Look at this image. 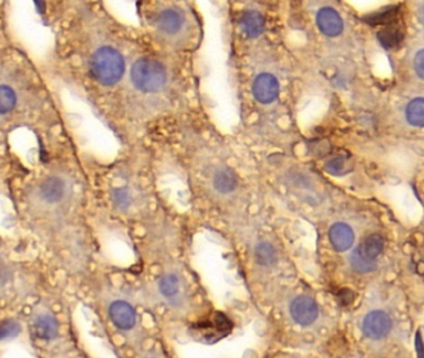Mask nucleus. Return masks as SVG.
Returning a JSON list of instances; mask_svg holds the SVG:
<instances>
[{
    "instance_id": "f03ea898",
    "label": "nucleus",
    "mask_w": 424,
    "mask_h": 358,
    "mask_svg": "<svg viewBox=\"0 0 424 358\" xmlns=\"http://www.w3.org/2000/svg\"><path fill=\"white\" fill-rule=\"evenodd\" d=\"M125 59L119 50L104 46L95 52L90 60V72L102 86L111 88L125 74Z\"/></svg>"
},
{
    "instance_id": "aec40b11",
    "label": "nucleus",
    "mask_w": 424,
    "mask_h": 358,
    "mask_svg": "<svg viewBox=\"0 0 424 358\" xmlns=\"http://www.w3.org/2000/svg\"><path fill=\"white\" fill-rule=\"evenodd\" d=\"M158 291L163 297H173L180 290V279L175 274H164L158 280Z\"/></svg>"
},
{
    "instance_id": "39448f33",
    "label": "nucleus",
    "mask_w": 424,
    "mask_h": 358,
    "mask_svg": "<svg viewBox=\"0 0 424 358\" xmlns=\"http://www.w3.org/2000/svg\"><path fill=\"white\" fill-rule=\"evenodd\" d=\"M32 330L43 342H52L60 335V324L50 308L39 305L32 310Z\"/></svg>"
},
{
    "instance_id": "412c9836",
    "label": "nucleus",
    "mask_w": 424,
    "mask_h": 358,
    "mask_svg": "<svg viewBox=\"0 0 424 358\" xmlns=\"http://www.w3.org/2000/svg\"><path fill=\"white\" fill-rule=\"evenodd\" d=\"M254 257H256V263L262 266H270L276 261V252H275L274 246L265 241L256 246Z\"/></svg>"
},
{
    "instance_id": "5701e85b",
    "label": "nucleus",
    "mask_w": 424,
    "mask_h": 358,
    "mask_svg": "<svg viewBox=\"0 0 424 358\" xmlns=\"http://www.w3.org/2000/svg\"><path fill=\"white\" fill-rule=\"evenodd\" d=\"M21 332V325L17 319H6L0 321V341H9L19 336Z\"/></svg>"
},
{
    "instance_id": "a878e982",
    "label": "nucleus",
    "mask_w": 424,
    "mask_h": 358,
    "mask_svg": "<svg viewBox=\"0 0 424 358\" xmlns=\"http://www.w3.org/2000/svg\"><path fill=\"white\" fill-rule=\"evenodd\" d=\"M13 281V269L7 259L0 255V292L7 291Z\"/></svg>"
},
{
    "instance_id": "7ed1b4c3",
    "label": "nucleus",
    "mask_w": 424,
    "mask_h": 358,
    "mask_svg": "<svg viewBox=\"0 0 424 358\" xmlns=\"http://www.w3.org/2000/svg\"><path fill=\"white\" fill-rule=\"evenodd\" d=\"M131 81L141 92H158L167 82V71L162 63L155 59L142 57L132 65Z\"/></svg>"
},
{
    "instance_id": "a211bd4d",
    "label": "nucleus",
    "mask_w": 424,
    "mask_h": 358,
    "mask_svg": "<svg viewBox=\"0 0 424 358\" xmlns=\"http://www.w3.org/2000/svg\"><path fill=\"white\" fill-rule=\"evenodd\" d=\"M18 103V96L13 88L0 85V116L12 112Z\"/></svg>"
},
{
    "instance_id": "2eb2a0df",
    "label": "nucleus",
    "mask_w": 424,
    "mask_h": 358,
    "mask_svg": "<svg viewBox=\"0 0 424 358\" xmlns=\"http://www.w3.org/2000/svg\"><path fill=\"white\" fill-rule=\"evenodd\" d=\"M383 249H385V241L378 234L369 235L362 241L361 246L357 248V250L361 254L362 257L367 259V260H371V261H376V259L380 257L383 252Z\"/></svg>"
},
{
    "instance_id": "f257e3e1",
    "label": "nucleus",
    "mask_w": 424,
    "mask_h": 358,
    "mask_svg": "<svg viewBox=\"0 0 424 358\" xmlns=\"http://www.w3.org/2000/svg\"><path fill=\"white\" fill-rule=\"evenodd\" d=\"M75 190V183L69 173L52 170L32 186L28 201L39 214L50 215L61 213L69 207Z\"/></svg>"
},
{
    "instance_id": "dca6fc26",
    "label": "nucleus",
    "mask_w": 424,
    "mask_h": 358,
    "mask_svg": "<svg viewBox=\"0 0 424 358\" xmlns=\"http://www.w3.org/2000/svg\"><path fill=\"white\" fill-rule=\"evenodd\" d=\"M213 187L222 195H229L237 187L235 173L228 168L217 170L213 177Z\"/></svg>"
},
{
    "instance_id": "0eeeda50",
    "label": "nucleus",
    "mask_w": 424,
    "mask_h": 358,
    "mask_svg": "<svg viewBox=\"0 0 424 358\" xmlns=\"http://www.w3.org/2000/svg\"><path fill=\"white\" fill-rule=\"evenodd\" d=\"M392 328V320L385 311H372L365 316L362 331L371 339H385Z\"/></svg>"
},
{
    "instance_id": "393cba45",
    "label": "nucleus",
    "mask_w": 424,
    "mask_h": 358,
    "mask_svg": "<svg viewBox=\"0 0 424 358\" xmlns=\"http://www.w3.org/2000/svg\"><path fill=\"white\" fill-rule=\"evenodd\" d=\"M325 170L331 176H343L347 173V161L341 156L332 157L325 163Z\"/></svg>"
},
{
    "instance_id": "423d86ee",
    "label": "nucleus",
    "mask_w": 424,
    "mask_h": 358,
    "mask_svg": "<svg viewBox=\"0 0 424 358\" xmlns=\"http://www.w3.org/2000/svg\"><path fill=\"white\" fill-rule=\"evenodd\" d=\"M231 327H233V324L231 320L225 315L217 312L214 315L213 321L197 324L195 326L191 328V331L193 332L195 339H200L202 342H206V344H213L218 339H223L224 336L231 332Z\"/></svg>"
},
{
    "instance_id": "6e6552de",
    "label": "nucleus",
    "mask_w": 424,
    "mask_h": 358,
    "mask_svg": "<svg viewBox=\"0 0 424 358\" xmlns=\"http://www.w3.org/2000/svg\"><path fill=\"white\" fill-rule=\"evenodd\" d=\"M290 314L296 324L309 326L318 319V305L309 296H299L291 302Z\"/></svg>"
},
{
    "instance_id": "f3484780",
    "label": "nucleus",
    "mask_w": 424,
    "mask_h": 358,
    "mask_svg": "<svg viewBox=\"0 0 424 358\" xmlns=\"http://www.w3.org/2000/svg\"><path fill=\"white\" fill-rule=\"evenodd\" d=\"M424 101L422 97H418L412 100L407 110H405V117L407 121L411 123L412 126L423 127L424 123Z\"/></svg>"
},
{
    "instance_id": "20e7f679",
    "label": "nucleus",
    "mask_w": 424,
    "mask_h": 358,
    "mask_svg": "<svg viewBox=\"0 0 424 358\" xmlns=\"http://www.w3.org/2000/svg\"><path fill=\"white\" fill-rule=\"evenodd\" d=\"M107 319L122 335H130L136 330L138 324L137 312L131 302L117 296H108L105 302Z\"/></svg>"
},
{
    "instance_id": "9b49d317",
    "label": "nucleus",
    "mask_w": 424,
    "mask_h": 358,
    "mask_svg": "<svg viewBox=\"0 0 424 358\" xmlns=\"http://www.w3.org/2000/svg\"><path fill=\"white\" fill-rule=\"evenodd\" d=\"M329 237H330L331 244L336 252L349 250L355 241L354 230L345 223H336L331 226Z\"/></svg>"
},
{
    "instance_id": "c85d7f7f",
    "label": "nucleus",
    "mask_w": 424,
    "mask_h": 358,
    "mask_svg": "<svg viewBox=\"0 0 424 358\" xmlns=\"http://www.w3.org/2000/svg\"><path fill=\"white\" fill-rule=\"evenodd\" d=\"M35 3H37V6L40 9V12H43L44 10V1L43 0H35Z\"/></svg>"
},
{
    "instance_id": "6ab92c4d",
    "label": "nucleus",
    "mask_w": 424,
    "mask_h": 358,
    "mask_svg": "<svg viewBox=\"0 0 424 358\" xmlns=\"http://www.w3.org/2000/svg\"><path fill=\"white\" fill-rule=\"evenodd\" d=\"M111 201H113V207L125 212L131 208L132 203H133L131 190L127 187L113 188L111 192Z\"/></svg>"
},
{
    "instance_id": "b1692460",
    "label": "nucleus",
    "mask_w": 424,
    "mask_h": 358,
    "mask_svg": "<svg viewBox=\"0 0 424 358\" xmlns=\"http://www.w3.org/2000/svg\"><path fill=\"white\" fill-rule=\"evenodd\" d=\"M349 264H351L354 270L360 272V274H367V272H371L377 268L376 261H371V260L363 258L357 249L351 254Z\"/></svg>"
},
{
    "instance_id": "f8f14e48",
    "label": "nucleus",
    "mask_w": 424,
    "mask_h": 358,
    "mask_svg": "<svg viewBox=\"0 0 424 358\" xmlns=\"http://www.w3.org/2000/svg\"><path fill=\"white\" fill-rule=\"evenodd\" d=\"M184 23V18L182 15L181 12L175 10V9H167L163 10L162 13L158 15L157 18V28L161 32L167 34V35H175L180 32Z\"/></svg>"
},
{
    "instance_id": "1a4fd4ad",
    "label": "nucleus",
    "mask_w": 424,
    "mask_h": 358,
    "mask_svg": "<svg viewBox=\"0 0 424 358\" xmlns=\"http://www.w3.org/2000/svg\"><path fill=\"white\" fill-rule=\"evenodd\" d=\"M253 95L260 103H271L279 95V82L270 74H262L253 83Z\"/></svg>"
},
{
    "instance_id": "4be33fe9",
    "label": "nucleus",
    "mask_w": 424,
    "mask_h": 358,
    "mask_svg": "<svg viewBox=\"0 0 424 358\" xmlns=\"http://www.w3.org/2000/svg\"><path fill=\"white\" fill-rule=\"evenodd\" d=\"M398 14V8L389 7L382 9L377 13L371 14L366 18V21L372 26H383V24H391L396 19Z\"/></svg>"
},
{
    "instance_id": "ddd939ff",
    "label": "nucleus",
    "mask_w": 424,
    "mask_h": 358,
    "mask_svg": "<svg viewBox=\"0 0 424 358\" xmlns=\"http://www.w3.org/2000/svg\"><path fill=\"white\" fill-rule=\"evenodd\" d=\"M240 28L248 38H258L265 30V19L259 12L248 10L240 18Z\"/></svg>"
},
{
    "instance_id": "9d476101",
    "label": "nucleus",
    "mask_w": 424,
    "mask_h": 358,
    "mask_svg": "<svg viewBox=\"0 0 424 358\" xmlns=\"http://www.w3.org/2000/svg\"><path fill=\"white\" fill-rule=\"evenodd\" d=\"M316 23H318L320 30L329 38L338 37L343 30V19L336 10L332 8L320 9L316 15Z\"/></svg>"
},
{
    "instance_id": "cd10ccee",
    "label": "nucleus",
    "mask_w": 424,
    "mask_h": 358,
    "mask_svg": "<svg viewBox=\"0 0 424 358\" xmlns=\"http://www.w3.org/2000/svg\"><path fill=\"white\" fill-rule=\"evenodd\" d=\"M416 348H417L418 356H419V357H423V346H422L421 332H418L417 337H416Z\"/></svg>"
},
{
    "instance_id": "bb28decb",
    "label": "nucleus",
    "mask_w": 424,
    "mask_h": 358,
    "mask_svg": "<svg viewBox=\"0 0 424 358\" xmlns=\"http://www.w3.org/2000/svg\"><path fill=\"white\" fill-rule=\"evenodd\" d=\"M414 70L417 72L418 77L419 79H423L424 77V55L423 51L419 50L417 52V55L414 57Z\"/></svg>"
},
{
    "instance_id": "4468645a",
    "label": "nucleus",
    "mask_w": 424,
    "mask_h": 358,
    "mask_svg": "<svg viewBox=\"0 0 424 358\" xmlns=\"http://www.w3.org/2000/svg\"><path fill=\"white\" fill-rule=\"evenodd\" d=\"M377 38L385 49L393 50V49H397L399 45L402 44V41L405 39V32H403L401 26L391 23L389 26H387V28L378 32Z\"/></svg>"
}]
</instances>
